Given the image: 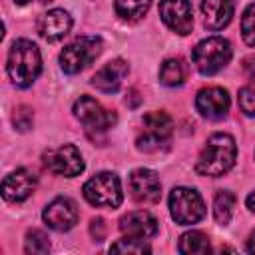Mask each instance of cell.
<instances>
[{
	"label": "cell",
	"mask_w": 255,
	"mask_h": 255,
	"mask_svg": "<svg viewBox=\"0 0 255 255\" xmlns=\"http://www.w3.org/2000/svg\"><path fill=\"white\" fill-rule=\"evenodd\" d=\"M74 116L82 122V126L92 137H96L98 133H104L116 124V114L106 110L100 102H96L90 96H82L74 104Z\"/></svg>",
	"instance_id": "obj_8"
},
{
	"label": "cell",
	"mask_w": 255,
	"mask_h": 255,
	"mask_svg": "<svg viewBox=\"0 0 255 255\" xmlns=\"http://www.w3.org/2000/svg\"><path fill=\"white\" fill-rule=\"evenodd\" d=\"M239 110L247 116V118H255V88L245 86L239 90Z\"/></svg>",
	"instance_id": "obj_26"
},
{
	"label": "cell",
	"mask_w": 255,
	"mask_h": 255,
	"mask_svg": "<svg viewBox=\"0 0 255 255\" xmlns=\"http://www.w3.org/2000/svg\"><path fill=\"white\" fill-rule=\"evenodd\" d=\"M237 157V143L229 133H213L207 137L197 161L195 171L207 177H219L227 173Z\"/></svg>",
	"instance_id": "obj_1"
},
{
	"label": "cell",
	"mask_w": 255,
	"mask_h": 255,
	"mask_svg": "<svg viewBox=\"0 0 255 255\" xmlns=\"http://www.w3.org/2000/svg\"><path fill=\"white\" fill-rule=\"evenodd\" d=\"M169 213L179 225H193L205 217V203L191 187H173L169 193Z\"/></svg>",
	"instance_id": "obj_7"
},
{
	"label": "cell",
	"mask_w": 255,
	"mask_h": 255,
	"mask_svg": "<svg viewBox=\"0 0 255 255\" xmlns=\"http://www.w3.org/2000/svg\"><path fill=\"white\" fill-rule=\"evenodd\" d=\"M247 251L249 253H255V231L249 235V239H247Z\"/></svg>",
	"instance_id": "obj_30"
},
{
	"label": "cell",
	"mask_w": 255,
	"mask_h": 255,
	"mask_svg": "<svg viewBox=\"0 0 255 255\" xmlns=\"http://www.w3.org/2000/svg\"><path fill=\"white\" fill-rule=\"evenodd\" d=\"M235 211V195L231 191H217L215 199H213V215L217 219V223L227 225L233 217Z\"/></svg>",
	"instance_id": "obj_21"
},
{
	"label": "cell",
	"mask_w": 255,
	"mask_h": 255,
	"mask_svg": "<svg viewBox=\"0 0 255 255\" xmlns=\"http://www.w3.org/2000/svg\"><path fill=\"white\" fill-rule=\"evenodd\" d=\"M36 191V175L24 167L8 173L2 181V197L10 203L28 199Z\"/></svg>",
	"instance_id": "obj_14"
},
{
	"label": "cell",
	"mask_w": 255,
	"mask_h": 255,
	"mask_svg": "<svg viewBox=\"0 0 255 255\" xmlns=\"http://www.w3.org/2000/svg\"><path fill=\"white\" fill-rule=\"evenodd\" d=\"M42 217H44V221H46V225L50 229H54V231H68L78 221V207L68 197H56L54 201H50L44 207Z\"/></svg>",
	"instance_id": "obj_13"
},
{
	"label": "cell",
	"mask_w": 255,
	"mask_h": 255,
	"mask_svg": "<svg viewBox=\"0 0 255 255\" xmlns=\"http://www.w3.org/2000/svg\"><path fill=\"white\" fill-rule=\"evenodd\" d=\"M159 16L163 24L173 30L175 34H189L193 28V14L189 0H161L159 2Z\"/></svg>",
	"instance_id": "obj_10"
},
{
	"label": "cell",
	"mask_w": 255,
	"mask_h": 255,
	"mask_svg": "<svg viewBox=\"0 0 255 255\" xmlns=\"http://www.w3.org/2000/svg\"><path fill=\"white\" fill-rule=\"evenodd\" d=\"M42 159H44V165L50 171H54L58 175H64V177H76V175H80L84 171L82 153L72 143H64L60 147L44 151Z\"/></svg>",
	"instance_id": "obj_9"
},
{
	"label": "cell",
	"mask_w": 255,
	"mask_h": 255,
	"mask_svg": "<svg viewBox=\"0 0 255 255\" xmlns=\"http://www.w3.org/2000/svg\"><path fill=\"white\" fill-rule=\"evenodd\" d=\"M247 207H249V211H253V213H255V191L247 195Z\"/></svg>",
	"instance_id": "obj_31"
},
{
	"label": "cell",
	"mask_w": 255,
	"mask_h": 255,
	"mask_svg": "<svg viewBox=\"0 0 255 255\" xmlns=\"http://www.w3.org/2000/svg\"><path fill=\"white\" fill-rule=\"evenodd\" d=\"M129 193L137 203H155L161 197V181L155 171L139 167L129 175Z\"/></svg>",
	"instance_id": "obj_12"
},
{
	"label": "cell",
	"mask_w": 255,
	"mask_h": 255,
	"mask_svg": "<svg viewBox=\"0 0 255 255\" xmlns=\"http://www.w3.org/2000/svg\"><path fill=\"white\" fill-rule=\"evenodd\" d=\"M70 28H72V16L60 8H54V10H48L46 14H42L36 24L38 34L48 42L62 40L70 32Z\"/></svg>",
	"instance_id": "obj_15"
},
{
	"label": "cell",
	"mask_w": 255,
	"mask_h": 255,
	"mask_svg": "<svg viewBox=\"0 0 255 255\" xmlns=\"http://www.w3.org/2000/svg\"><path fill=\"white\" fill-rule=\"evenodd\" d=\"M84 197L96 207H110V209L120 207L124 199L120 177L112 171H102L90 177L84 183Z\"/></svg>",
	"instance_id": "obj_5"
},
{
	"label": "cell",
	"mask_w": 255,
	"mask_h": 255,
	"mask_svg": "<svg viewBox=\"0 0 255 255\" xmlns=\"http://www.w3.org/2000/svg\"><path fill=\"white\" fill-rule=\"evenodd\" d=\"M90 233H92V237H94V241H102L104 239V235H106V227H104V219H92V223H90Z\"/></svg>",
	"instance_id": "obj_28"
},
{
	"label": "cell",
	"mask_w": 255,
	"mask_h": 255,
	"mask_svg": "<svg viewBox=\"0 0 255 255\" xmlns=\"http://www.w3.org/2000/svg\"><path fill=\"white\" fill-rule=\"evenodd\" d=\"M201 12H203V22L209 30H221L231 22L233 12H235V2L233 0H203Z\"/></svg>",
	"instance_id": "obj_18"
},
{
	"label": "cell",
	"mask_w": 255,
	"mask_h": 255,
	"mask_svg": "<svg viewBox=\"0 0 255 255\" xmlns=\"http://www.w3.org/2000/svg\"><path fill=\"white\" fill-rule=\"evenodd\" d=\"M12 122L14 126L20 129V131H26L32 128V122H34V114L28 106H18L14 110V116H12Z\"/></svg>",
	"instance_id": "obj_27"
},
{
	"label": "cell",
	"mask_w": 255,
	"mask_h": 255,
	"mask_svg": "<svg viewBox=\"0 0 255 255\" xmlns=\"http://www.w3.org/2000/svg\"><path fill=\"white\" fill-rule=\"evenodd\" d=\"M120 231L124 235L147 239L157 233V221L149 211H129L120 219Z\"/></svg>",
	"instance_id": "obj_17"
},
{
	"label": "cell",
	"mask_w": 255,
	"mask_h": 255,
	"mask_svg": "<svg viewBox=\"0 0 255 255\" xmlns=\"http://www.w3.org/2000/svg\"><path fill=\"white\" fill-rule=\"evenodd\" d=\"M177 249H179V253H185V255H207L211 251V245H209V239L205 233L187 231L179 237Z\"/></svg>",
	"instance_id": "obj_19"
},
{
	"label": "cell",
	"mask_w": 255,
	"mask_h": 255,
	"mask_svg": "<svg viewBox=\"0 0 255 255\" xmlns=\"http://www.w3.org/2000/svg\"><path fill=\"white\" fill-rule=\"evenodd\" d=\"M229 94L219 86H209L197 92L195 108L207 120H223L229 112Z\"/></svg>",
	"instance_id": "obj_11"
},
{
	"label": "cell",
	"mask_w": 255,
	"mask_h": 255,
	"mask_svg": "<svg viewBox=\"0 0 255 255\" xmlns=\"http://www.w3.org/2000/svg\"><path fill=\"white\" fill-rule=\"evenodd\" d=\"M185 80V64L179 60V58H169L161 64L159 68V82L163 86H169V88H175V86H181Z\"/></svg>",
	"instance_id": "obj_20"
},
{
	"label": "cell",
	"mask_w": 255,
	"mask_h": 255,
	"mask_svg": "<svg viewBox=\"0 0 255 255\" xmlns=\"http://www.w3.org/2000/svg\"><path fill=\"white\" fill-rule=\"evenodd\" d=\"M241 36L245 40V44L255 46V2H251L241 18Z\"/></svg>",
	"instance_id": "obj_25"
},
{
	"label": "cell",
	"mask_w": 255,
	"mask_h": 255,
	"mask_svg": "<svg viewBox=\"0 0 255 255\" xmlns=\"http://www.w3.org/2000/svg\"><path fill=\"white\" fill-rule=\"evenodd\" d=\"M14 2H16V4H18V6H26V4H28V2H30V0H14Z\"/></svg>",
	"instance_id": "obj_32"
},
{
	"label": "cell",
	"mask_w": 255,
	"mask_h": 255,
	"mask_svg": "<svg viewBox=\"0 0 255 255\" xmlns=\"http://www.w3.org/2000/svg\"><path fill=\"white\" fill-rule=\"evenodd\" d=\"M151 0H116V12L124 20L135 22L147 14Z\"/></svg>",
	"instance_id": "obj_22"
},
{
	"label": "cell",
	"mask_w": 255,
	"mask_h": 255,
	"mask_svg": "<svg viewBox=\"0 0 255 255\" xmlns=\"http://www.w3.org/2000/svg\"><path fill=\"white\" fill-rule=\"evenodd\" d=\"M129 68H128V62L122 60V58H116V60H110L104 68H100L94 76H92V86L104 94H114L120 90L124 78L128 76Z\"/></svg>",
	"instance_id": "obj_16"
},
{
	"label": "cell",
	"mask_w": 255,
	"mask_h": 255,
	"mask_svg": "<svg viewBox=\"0 0 255 255\" xmlns=\"http://www.w3.org/2000/svg\"><path fill=\"white\" fill-rule=\"evenodd\" d=\"M110 251H114V253H135V255H143V253H149L151 247H149V245L145 243V239H141V237L126 235L124 239L116 241V243L110 247Z\"/></svg>",
	"instance_id": "obj_24"
},
{
	"label": "cell",
	"mask_w": 255,
	"mask_h": 255,
	"mask_svg": "<svg viewBox=\"0 0 255 255\" xmlns=\"http://www.w3.org/2000/svg\"><path fill=\"white\" fill-rule=\"evenodd\" d=\"M24 249L26 253H32V255H46L50 251L48 235L40 229H28L24 239Z\"/></svg>",
	"instance_id": "obj_23"
},
{
	"label": "cell",
	"mask_w": 255,
	"mask_h": 255,
	"mask_svg": "<svg viewBox=\"0 0 255 255\" xmlns=\"http://www.w3.org/2000/svg\"><path fill=\"white\" fill-rule=\"evenodd\" d=\"M143 128L135 139L137 149L141 151H159L165 149L171 141L173 133V122L165 112H147L143 116Z\"/></svg>",
	"instance_id": "obj_4"
},
{
	"label": "cell",
	"mask_w": 255,
	"mask_h": 255,
	"mask_svg": "<svg viewBox=\"0 0 255 255\" xmlns=\"http://www.w3.org/2000/svg\"><path fill=\"white\" fill-rule=\"evenodd\" d=\"M42 70V56L34 42L20 38L8 50L6 72L16 88H30Z\"/></svg>",
	"instance_id": "obj_2"
},
{
	"label": "cell",
	"mask_w": 255,
	"mask_h": 255,
	"mask_svg": "<svg viewBox=\"0 0 255 255\" xmlns=\"http://www.w3.org/2000/svg\"><path fill=\"white\" fill-rule=\"evenodd\" d=\"M102 52V40L98 36H82L70 42L60 52V66L66 74H78L88 68Z\"/></svg>",
	"instance_id": "obj_6"
},
{
	"label": "cell",
	"mask_w": 255,
	"mask_h": 255,
	"mask_svg": "<svg viewBox=\"0 0 255 255\" xmlns=\"http://www.w3.org/2000/svg\"><path fill=\"white\" fill-rule=\"evenodd\" d=\"M243 68H245V74H247L251 80H255V56L245 58V60H243Z\"/></svg>",
	"instance_id": "obj_29"
},
{
	"label": "cell",
	"mask_w": 255,
	"mask_h": 255,
	"mask_svg": "<svg viewBox=\"0 0 255 255\" xmlns=\"http://www.w3.org/2000/svg\"><path fill=\"white\" fill-rule=\"evenodd\" d=\"M191 60L201 74H205V76L217 74L231 60V44H229V40H225L221 36L205 38L193 48Z\"/></svg>",
	"instance_id": "obj_3"
}]
</instances>
